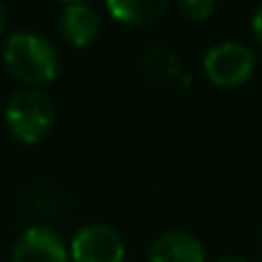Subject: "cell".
Segmentation results:
<instances>
[{"label":"cell","instance_id":"cell-1","mask_svg":"<svg viewBox=\"0 0 262 262\" xmlns=\"http://www.w3.org/2000/svg\"><path fill=\"white\" fill-rule=\"evenodd\" d=\"M3 64L11 77L24 82V88H41L57 77L59 52L47 36L34 31H18L11 34L3 47Z\"/></svg>","mask_w":262,"mask_h":262},{"label":"cell","instance_id":"cell-2","mask_svg":"<svg viewBox=\"0 0 262 262\" xmlns=\"http://www.w3.org/2000/svg\"><path fill=\"white\" fill-rule=\"evenodd\" d=\"M54 100L41 88H21L6 105V128L21 144L41 142L54 123Z\"/></svg>","mask_w":262,"mask_h":262},{"label":"cell","instance_id":"cell-3","mask_svg":"<svg viewBox=\"0 0 262 262\" xmlns=\"http://www.w3.org/2000/svg\"><path fill=\"white\" fill-rule=\"evenodd\" d=\"M254 52L239 41H221L203 57V72L216 88H239L254 75Z\"/></svg>","mask_w":262,"mask_h":262},{"label":"cell","instance_id":"cell-4","mask_svg":"<svg viewBox=\"0 0 262 262\" xmlns=\"http://www.w3.org/2000/svg\"><path fill=\"white\" fill-rule=\"evenodd\" d=\"M123 236L108 224H85L70 239L72 262H123Z\"/></svg>","mask_w":262,"mask_h":262},{"label":"cell","instance_id":"cell-5","mask_svg":"<svg viewBox=\"0 0 262 262\" xmlns=\"http://www.w3.org/2000/svg\"><path fill=\"white\" fill-rule=\"evenodd\" d=\"M11 262H70V244L52 226H29L13 242Z\"/></svg>","mask_w":262,"mask_h":262},{"label":"cell","instance_id":"cell-6","mask_svg":"<svg viewBox=\"0 0 262 262\" xmlns=\"http://www.w3.org/2000/svg\"><path fill=\"white\" fill-rule=\"evenodd\" d=\"M59 34L70 47H90L98 34H100V16L93 6L88 3H72L64 6V11L59 13Z\"/></svg>","mask_w":262,"mask_h":262},{"label":"cell","instance_id":"cell-7","mask_svg":"<svg viewBox=\"0 0 262 262\" xmlns=\"http://www.w3.org/2000/svg\"><path fill=\"white\" fill-rule=\"evenodd\" d=\"M149 262H206V249L190 231H165L152 242Z\"/></svg>","mask_w":262,"mask_h":262},{"label":"cell","instance_id":"cell-8","mask_svg":"<svg viewBox=\"0 0 262 262\" xmlns=\"http://www.w3.org/2000/svg\"><path fill=\"white\" fill-rule=\"evenodd\" d=\"M170 0H105L108 13L126 26H149L165 16Z\"/></svg>","mask_w":262,"mask_h":262},{"label":"cell","instance_id":"cell-9","mask_svg":"<svg viewBox=\"0 0 262 262\" xmlns=\"http://www.w3.org/2000/svg\"><path fill=\"white\" fill-rule=\"evenodd\" d=\"M142 70L149 80L155 82H167L170 77L178 75V62H175V54L167 52L165 47H152L144 59H142Z\"/></svg>","mask_w":262,"mask_h":262},{"label":"cell","instance_id":"cell-10","mask_svg":"<svg viewBox=\"0 0 262 262\" xmlns=\"http://www.w3.org/2000/svg\"><path fill=\"white\" fill-rule=\"evenodd\" d=\"M175 3H178V8L183 11L185 18H190V21H206L216 11L219 0H175Z\"/></svg>","mask_w":262,"mask_h":262},{"label":"cell","instance_id":"cell-11","mask_svg":"<svg viewBox=\"0 0 262 262\" xmlns=\"http://www.w3.org/2000/svg\"><path fill=\"white\" fill-rule=\"evenodd\" d=\"M252 34H254L257 47L262 49V6L257 8V13H254V18H252Z\"/></svg>","mask_w":262,"mask_h":262},{"label":"cell","instance_id":"cell-12","mask_svg":"<svg viewBox=\"0 0 262 262\" xmlns=\"http://www.w3.org/2000/svg\"><path fill=\"white\" fill-rule=\"evenodd\" d=\"M6 26H8V16H6L3 3H0V39H3V34H6Z\"/></svg>","mask_w":262,"mask_h":262},{"label":"cell","instance_id":"cell-13","mask_svg":"<svg viewBox=\"0 0 262 262\" xmlns=\"http://www.w3.org/2000/svg\"><path fill=\"white\" fill-rule=\"evenodd\" d=\"M216 262H247V259H242V257H221Z\"/></svg>","mask_w":262,"mask_h":262},{"label":"cell","instance_id":"cell-14","mask_svg":"<svg viewBox=\"0 0 262 262\" xmlns=\"http://www.w3.org/2000/svg\"><path fill=\"white\" fill-rule=\"evenodd\" d=\"M59 3H64V6H72V3H85V0H59Z\"/></svg>","mask_w":262,"mask_h":262}]
</instances>
